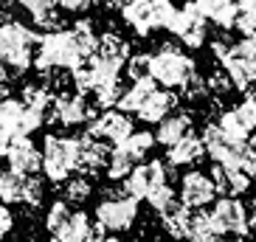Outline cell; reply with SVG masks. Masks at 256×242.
<instances>
[{
	"mask_svg": "<svg viewBox=\"0 0 256 242\" xmlns=\"http://www.w3.org/2000/svg\"><path fill=\"white\" fill-rule=\"evenodd\" d=\"M93 118V104L84 98V93L60 90L51 96V104L46 110V121L62 124V127H82Z\"/></svg>",
	"mask_w": 256,
	"mask_h": 242,
	"instance_id": "8",
	"label": "cell"
},
{
	"mask_svg": "<svg viewBox=\"0 0 256 242\" xmlns=\"http://www.w3.org/2000/svg\"><path fill=\"white\" fill-rule=\"evenodd\" d=\"M70 34H74V40H76V48H79L82 56L88 60V56L96 51V42H98V34H96V28H93V23L90 20H76V23L70 26Z\"/></svg>",
	"mask_w": 256,
	"mask_h": 242,
	"instance_id": "32",
	"label": "cell"
},
{
	"mask_svg": "<svg viewBox=\"0 0 256 242\" xmlns=\"http://www.w3.org/2000/svg\"><path fill=\"white\" fill-rule=\"evenodd\" d=\"M250 228H254V231H256V203H254V208H250Z\"/></svg>",
	"mask_w": 256,
	"mask_h": 242,
	"instance_id": "44",
	"label": "cell"
},
{
	"mask_svg": "<svg viewBox=\"0 0 256 242\" xmlns=\"http://www.w3.org/2000/svg\"><path fill=\"white\" fill-rule=\"evenodd\" d=\"M121 17L138 37H150L152 31L160 28L152 0H127V3H121Z\"/></svg>",
	"mask_w": 256,
	"mask_h": 242,
	"instance_id": "18",
	"label": "cell"
},
{
	"mask_svg": "<svg viewBox=\"0 0 256 242\" xmlns=\"http://www.w3.org/2000/svg\"><path fill=\"white\" fill-rule=\"evenodd\" d=\"M192 6L200 12L206 23H214L220 28H234V20H236V0H192Z\"/></svg>",
	"mask_w": 256,
	"mask_h": 242,
	"instance_id": "22",
	"label": "cell"
},
{
	"mask_svg": "<svg viewBox=\"0 0 256 242\" xmlns=\"http://www.w3.org/2000/svg\"><path fill=\"white\" fill-rule=\"evenodd\" d=\"M217 228L211 222L206 208H192V220H188V231H186V242H214L217 240Z\"/></svg>",
	"mask_w": 256,
	"mask_h": 242,
	"instance_id": "29",
	"label": "cell"
},
{
	"mask_svg": "<svg viewBox=\"0 0 256 242\" xmlns=\"http://www.w3.org/2000/svg\"><path fill=\"white\" fill-rule=\"evenodd\" d=\"M93 3H96V0H60L56 6H60L62 12H68V14H88L93 8Z\"/></svg>",
	"mask_w": 256,
	"mask_h": 242,
	"instance_id": "39",
	"label": "cell"
},
{
	"mask_svg": "<svg viewBox=\"0 0 256 242\" xmlns=\"http://www.w3.org/2000/svg\"><path fill=\"white\" fill-rule=\"evenodd\" d=\"M138 220V200L127 197L124 192H110L102 197L93 208V226L107 234H121L130 231Z\"/></svg>",
	"mask_w": 256,
	"mask_h": 242,
	"instance_id": "6",
	"label": "cell"
},
{
	"mask_svg": "<svg viewBox=\"0 0 256 242\" xmlns=\"http://www.w3.org/2000/svg\"><path fill=\"white\" fill-rule=\"evenodd\" d=\"M180 203L186 208H206L217 200V186L206 172L200 169H188L186 174L180 178Z\"/></svg>",
	"mask_w": 256,
	"mask_h": 242,
	"instance_id": "14",
	"label": "cell"
},
{
	"mask_svg": "<svg viewBox=\"0 0 256 242\" xmlns=\"http://www.w3.org/2000/svg\"><path fill=\"white\" fill-rule=\"evenodd\" d=\"M93 54H98L102 60H110V62H116V65L124 68V62L130 60V42L121 37V34H116V31H104V34L98 37Z\"/></svg>",
	"mask_w": 256,
	"mask_h": 242,
	"instance_id": "25",
	"label": "cell"
},
{
	"mask_svg": "<svg viewBox=\"0 0 256 242\" xmlns=\"http://www.w3.org/2000/svg\"><path fill=\"white\" fill-rule=\"evenodd\" d=\"M124 65H127L130 79H144V76H150V54H136V56H130Z\"/></svg>",
	"mask_w": 256,
	"mask_h": 242,
	"instance_id": "36",
	"label": "cell"
},
{
	"mask_svg": "<svg viewBox=\"0 0 256 242\" xmlns=\"http://www.w3.org/2000/svg\"><path fill=\"white\" fill-rule=\"evenodd\" d=\"M240 8H256V0H236Z\"/></svg>",
	"mask_w": 256,
	"mask_h": 242,
	"instance_id": "42",
	"label": "cell"
},
{
	"mask_svg": "<svg viewBox=\"0 0 256 242\" xmlns=\"http://www.w3.org/2000/svg\"><path fill=\"white\" fill-rule=\"evenodd\" d=\"M194 74L197 62L172 42H164L155 54H150V76L155 79V84H160L166 90H180Z\"/></svg>",
	"mask_w": 256,
	"mask_h": 242,
	"instance_id": "3",
	"label": "cell"
},
{
	"mask_svg": "<svg viewBox=\"0 0 256 242\" xmlns=\"http://www.w3.org/2000/svg\"><path fill=\"white\" fill-rule=\"evenodd\" d=\"M217 124L236 141H248L250 132H256V96H245L231 110H222Z\"/></svg>",
	"mask_w": 256,
	"mask_h": 242,
	"instance_id": "13",
	"label": "cell"
},
{
	"mask_svg": "<svg viewBox=\"0 0 256 242\" xmlns=\"http://www.w3.org/2000/svg\"><path fill=\"white\" fill-rule=\"evenodd\" d=\"M206 158V150H203V141L197 136L194 130H188L180 141H174L172 146H166V166H194Z\"/></svg>",
	"mask_w": 256,
	"mask_h": 242,
	"instance_id": "20",
	"label": "cell"
},
{
	"mask_svg": "<svg viewBox=\"0 0 256 242\" xmlns=\"http://www.w3.org/2000/svg\"><path fill=\"white\" fill-rule=\"evenodd\" d=\"M208 217L217 228V234H228V236H242L250 234V214H248V206L242 203L240 197H220L214 200L208 208Z\"/></svg>",
	"mask_w": 256,
	"mask_h": 242,
	"instance_id": "7",
	"label": "cell"
},
{
	"mask_svg": "<svg viewBox=\"0 0 256 242\" xmlns=\"http://www.w3.org/2000/svg\"><path fill=\"white\" fill-rule=\"evenodd\" d=\"M3 96H8V82L0 76V98H3Z\"/></svg>",
	"mask_w": 256,
	"mask_h": 242,
	"instance_id": "43",
	"label": "cell"
},
{
	"mask_svg": "<svg viewBox=\"0 0 256 242\" xmlns=\"http://www.w3.org/2000/svg\"><path fill=\"white\" fill-rule=\"evenodd\" d=\"M3 158L8 160V169L20 174H37L40 172V150L31 141V136H14L8 141V150Z\"/></svg>",
	"mask_w": 256,
	"mask_h": 242,
	"instance_id": "17",
	"label": "cell"
},
{
	"mask_svg": "<svg viewBox=\"0 0 256 242\" xmlns=\"http://www.w3.org/2000/svg\"><path fill=\"white\" fill-rule=\"evenodd\" d=\"M76 155H79V136H54L48 132L40 146V169L46 180L60 186L76 172Z\"/></svg>",
	"mask_w": 256,
	"mask_h": 242,
	"instance_id": "4",
	"label": "cell"
},
{
	"mask_svg": "<svg viewBox=\"0 0 256 242\" xmlns=\"http://www.w3.org/2000/svg\"><path fill=\"white\" fill-rule=\"evenodd\" d=\"M220 65H222L226 76L231 79V88H236V90H250L256 84V62L250 60V56H245V54L236 48V42L228 46V51H226V56L220 60Z\"/></svg>",
	"mask_w": 256,
	"mask_h": 242,
	"instance_id": "15",
	"label": "cell"
},
{
	"mask_svg": "<svg viewBox=\"0 0 256 242\" xmlns=\"http://www.w3.org/2000/svg\"><path fill=\"white\" fill-rule=\"evenodd\" d=\"M158 84H155V79L152 76H144V79H132V84L130 88H124L118 96V102H116V110H121V113H138V107L146 102V96H150L152 90H155Z\"/></svg>",
	"mask_w": 256,
	"mask_h": 242,
	"instance_id": "23",
	"label": "cell"
},
{
	"mask_svg": "<svg viewBox=\"0 0 256 242\" xmlns=\"http://www.w3.org/2000/svg\"><path fill=\"white\" fill-rule=\"evenodd\" d=\"M107 155H110V146H107L104 141H98V138L82 132V136H79V155H76V174L93 180L98 172H104Z\"/></svg>",
	"mask_w": 256,
	"mask_h": 242,
	"instance_id": "16",
	"label": "cell"
},
{
	"mask_svg": "<svg viewBox=\"0 0 256 242\" xmlns=\"http://www.w3.org/2000/svg\"><path fill=\"white\" fill-rule=\"evenodd\" d=\"M17 3H20L31 17H37V14H46V12H51V8H56L60 0H17Z\"/></svg>",
	"mask_w": 256,
	"mask_h": 242,
	"instance_id": "38",
	"label": "cell"
},
{
	"mask_svg": "<svg viewBox=\"0 0 256 242\" xmlns=\"http://www.w3.org/2000/svg\"><path fill=\"white\" fill-rule=\"evenodd\" d=\"M88 242H121V240L116 234H104V231H102V234H93Z\"/></svg>",
	"mask_w": 256,
	"mask_h": 242,
	"instance_id": "41",
	"label": "cell"
},
{
	"mask_svg": "<svg viewBox=\"0 0 256 242\" xmlns=\"http://www.w3.org/2000/svg\"><path fill=\"white\" fill-rule=\"evenodd\" d=\"M14 222H17L14 212H12L8 206L0 203V242H3L8 234H12V231H14Z\"/></svg>",
	"mask_w": 256,
	"mask_h": 242,
	"instance_id": "40",
	"label": "cell"
},
{
	"mask_svg": "<svg viewBox=\"0 0 256 242\" xmlns=\"http://www.w3.org/2000/svg\"><path fill=\"white\" fill-rule=\"evenodd\" d=\"M164 183H169V166L164 160L152 158L146 164H136L130 169V174L121 180V192L127 197H132V200H146Z\"/></svg>",
	"mask_w": 256,
	"mask_h": 242,
	"instance_id": "9",
	"label": "cell"
},
{
	"mask_svg": "<svg viewBox=\"0 0 256 242\" xmlns=\"http://www.w3.org/2000/svg\"><path fill=\"white\" fill-rule=\"evenodd\" d=\"M188 220H192V208H186L183 203H174L172 208H166L160 214V226H164V231L172 240H186Z\"/></svg>",
	"mask_w": 256,
	"mask_h": 242,
	"instance_id": "27",
	"label": "cell"
},
{
	"mask_svg": "<svg viewBox=\"0 0 256 242\" xmlns=\"http://www.w3.org/2000/svg\"><path fill=\"white\" fill-rule=\"evenodd\" d=\"M104 6H121V0H102Z\"/></svg>",
	"mask_w": 256,
	"mask_h": 242,
	"instance_id": "45",
	"label": "cell"
},
{
	"mask_svg": "<svg viewBox=\"0 0 256 242\" xmlns=\"http://www.w3.org/2000/svg\"><path fill=\"white\" fill-rule=\"evenodd\" d=\"M206 90H208V96H226L231 90V79L226 76V70H214L206 79Z\"/></svg>",
	"mask_w": 256,
	"mask_h": 242,
	"instance_id": "37",
	"label": "cell"
},
{
	"mask_svg": "<svg viewBox=\"0 0 256 242\" xmlns=\"http://www.w3.org/2000/svg\"><path fill=\"white\" fill-rule=\"evenodd\" d=\"M46 200V180H40L34 174L26 178V194H23V206L26 208H40Z\"/></svg>",
	"mask_w": 256,
	"mask_h": 242,
	"instance_id": "34",
	"label": "cell"
},
{
	"mask_svg": "<svg viewBox=\"0 0 256 242\" xmlns=\"http://www.w3.org/2000/svg\"><path fill=\"white\" fill-rule=\"evenodd\" d=\"M79 62H84V56L76 48V40L70 34V28H56V31H48V34L37 37L34 68L40 74H48V70H74Z\"/></svg>",
	"mask_w": 256,
	"mask_h": 242,
	"instance_id": "2",
	"label": "cell"
},
{
	"mask_svg": "<svg viewBox=\"0 0 256 242\" xmlns=\"http://www.w3.org/2000/svg\"><path fill=\"white\" fill-rule=\"evenodd\" d=\"M208 178L217 186V194H222V197H242L250 189V180H254V178H248L234 164H211Z\"/></svg>",
	"mask_w": 256,
	"mask_h": 242,
	"instance_id": "19",
	"label": "cell"
},
{
	"mask_svg": "<svg viewBox=\"0 0 256 242\" xmlns=\"http://www.w3.org/2000/svg\"><path fill=\"white\" fill-rule=\"evenodd\" d=\"M214 242H242V240H236V236H234V240H222V236H217Z\"/></svg>",
	"mask_w": 256,
	"mask_h": 242,
	"instance_id": "46",
	"label": "cell"
},
{
	"mask_svg": "<svg viewBox=\"0 0 256 242\" xmlns=\"http://www.w3.org/2000/svg\"><path fill=\"white\" fill-rule=\"evenodd\" d=\"M37 34L0 8V76L12 82L34 65Z\"/></svg>",
	"mask_w": 256,
	"mask_h": 242,
	"instance_id": "1",
	"label": "cell"
},
{
	"mask_svg": "<svg viewBox=\"0 0 256 242\" xmlns=\"http://www.w3.org/2000/svg\"><path fill=\"white\" fill-rule=\"evenodd\" d=\"M84 132L93 138H98V141H110V144H118V141H124V138L136 130V124H132V118H130L127 113H121V110H113V107H107L104 113L93 116L88 124H84Z\"/></svg>",
	"mask_w": 256,
	"mask_h": 242,
	"instance_id": "12",
	"label": "cell"
},
{
	"mask_svg": "<svg viewBox=\"0 0 256 242\" xmlns=\"http://www.w3.org/2000/svg\"><path fill=\"white\" fill-rule=\"evenodd\" d=\"M234 28L240 31L242 37H256V8H240Z\"/></svg>",
	"mask_w": 256,
	"mask_h": 242,
	"instance_id": "35",
	"label": "cell"
},
{
	"mask_svg": "<svg viewBox=\"0 0 256 242\" xmlns=\"http://www.w3.org/2000/svg\"><path fill=\"white\" fill-rule=\"evenodd\" d=\"M46 231L56 242H88L93 236V217L84 208H74L56 197L46 208Z\"/></svg>",
	"mask_w": 256,
	"mask_h": 242,
	"instance_id": "5",
	"label": "cell"
},
{
	"mask_svg": "<svg viewBox=\"0 0 256 242\" xmlns=\"http://www.w3.org/2000/svg\"><path fill=\"white\" fill-rule=\"evenodd\" d=\"M174 107H178V96H174L172 90H166V88H155V90L146 96V102L138 107L136 116L144 124H158L160 118H166V116L172 113Z\"/></svg>",
	"mask_w": 256,
	"mask_h": 242,
	"instance_id": "21",
	"label": "cell"
},
{
	"mask_svg": "<svg viewBox=\"0 0 256 242\" xmlns=\"http://www.w3.org/2000/svg\"><path fill=\"white\" fill-rule=\"evenodd\" d=\"M200 141H203L206 155H208L214 164H234V166H236L242 150H245V141H236L234 136H228L220 124H206Z\"/></svg>",
	"mask_w": 256,
	"mask_h": 242,
	"instance_id": "11",
	"label": "cell"
},
{
	"mask_svg": "<svg viewBox=\"0 0 256 242\" xmlns=\"http://www.w3.org/2000/svg\"><path fill=\"white\" fill-rule=\"evenodd\" d=\"M188 130H192V116L188 113H169L166 118L158 121V130L152 136H155V144L172 146L174 141H180L186 136Z\"/></svg>",
	"mask_w": 256,
	"mask_h": 242,
	"instance_id": "24",
	"label": "cell"
},
{
	"mask_svg": "<svg viewBox=\"0 0 256 242\" xmlns=\"http://www.w3.org/2000/svg\"><path fill=\"white\" fill-rule=\"evenodd\" d=\"M138 160L130 155L127 150L121 144H113L110 146V155H107V164H104V174H107V180H113V183H118V180H124L130 174V169L136 166Z\"/></svg>",
	"mask_w": 256,
	"mask_h": 242,
	"instance_id": "28",
	"label": "cell"
},
{
	"mask_svg": "<svg viewBox=\"0 0 256 242\" xmlns=\"http://www.w3.org/2000/svg\"><path fill=\"white\" fill-rule=\"evenodd\" d=\"M31 242H56V240H54V236H51V240H31Z\"/></svg>",
	"mask_w": 256,
	"mask_h": 242,
	"instance_id": "47",
	"label": "cell"
},
{
	"mask_svg": "<svg viewBox=\"0 0 256 242\" xmlns=\"http://www.w3.org/2000/svg\"><path fill=\"white\" fill-rule=\"evenodd\" d=\"M206 20L200 17V12H197L194 6H192V0H188L183 8H178L172 17V23H169V28L166 31H172L174 37L180 40L186 48H203L206 46V37H208V28H206Z\"/></svg>",
	"mask_w": 256,
	"mask_h": 242,
	"instance_id": "10",
	"label": "cell"
},
{
	"mask_svg": "<svg viewBox=\"0 0 256 242\" xmlns=\"http://www.w3.org/2000/svg\"><path fill=\"white\" fill-rule=\"evenodd\" d=\"M51 96L54 90H48L42 82H31L23 88V93H20V102H23L26 107H31V110H37V113L46 116L48 104H51Z\"/></svg>",
	"mask_w": 256,
	"mask_h": 242,
	"instance_id": "31",
	"label": "cell"
},
{
	"mask_svg": "<svg viewBox=\"0 0 256 242\" xmlns=\"http://www.w3.org/2000/svg\"><path fill=\"white\" fill-rule=\"evenodd\" d=\"M60 186H62V200L70 206H84L93 194L90 178H82V174H70L68 180L60 183Z\"/></svg>",
	"mask_w": 256,
	"mask_h": 242,
	"instance_id": "30",
	"label": "cell"
},
{
	"mask_svg": "<svg viewBox=\"0 0 256 242\" xmlns=\"http://www.w3.org/2000/svg\"><path fill=\"white\" fill-rule=\"evenodd\" d=\"M174 200H178V194H174V186H172V183H164V186H158V189L146 197L150 208H152V212H158V214H164L166 208H172Z\"/></svg>",
	"mask_w": 256,
	"mask_h": 242,
	"instance_id": "33",
	"label": "cell"
},
{
	"mask_svg": "<svg viewBox=\"0 0 256 242\" xmlns=\"http://www.w3.org/2000/svg\"><path fill=\"white\" fill-rule=\"evenodd\" d=\"M26 178L14 169L0 172V203L3 206H23V194H26Z\"/></svg>",
	"mask_w": 256,
	"mask_h": 242,
	"instance_id": "26",
	"label": "cell"
}]
</instances>
